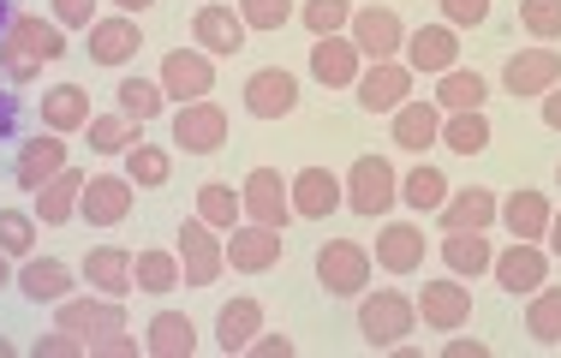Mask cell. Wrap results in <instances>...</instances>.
<instances>
[{"mask_svg": "<svg viewBox=\"0 0 561 358\" xmlns=\"http://www.w3.org/2000/svg\"><path fill=\"white\" fill-rule=\"evenodd\" d=\"M90 150H102V155H126L131 143H144V126L138 119H126V114H90Z\"/></svg>", "mask_w": 561, "mask_h": 358, "instance_id": "cell-40", "label": "cell"}, {"mask_svg": "<svg viewBox=\"0 0 561 358\" xmlns=\"http://www.w3.org/2000/svg\"><path fill=\"white\" fill-rule=\"evenodd\" d=\"M490 347H484V340H478V335H454L448 340V358H484Z\"/></svg>", "mask_w": 561, "mask_h": 358, "instance_id": "cell-55", "label": "cell"}, {"mask_svg": "<svg viewBox=\"0 0 561 358\" xmlns=\"http://www.w3.org/2000/svg\"><path fill=\"white\" fill-rule=\"evenodd\" d=\"M66 162H72V155H66V138H60V131H36V138L19 143V155H12V180H19V192L36 197Z\"/></svg>", "mask_w": 561, "mask_h": 358, "instance_id": "cell-18", "label": "cell"}, {"mask_svg": "<svg viewBox=\"0 0 561 358\" xmlns=\"http://www.w3.org/2000/svg\"><path fill=\"white\" fill-rule=\"evenodd\" d=\"M12 281H19V275H12V257H7V251H0V293H7Z\"/></svg>", "mask_w": 561, "mask_h": 358, "instance_id": "cell-59", "label": "cell"}, {"mask_svg": "<svg viewBox=\"0 0 561 358\" xmlns=\"http://www.w3.org/2000/svg\"><path fill=\"white\" fill-rule=\"evenodd\" d=\"M436 108L443 114H466V108H484L490 102V84H484V72H466V66H448L443 78H436Z\"/></svg>", "mask_w": 561, "mask_h": 358, "instance_id": "cell-35", "label": "cell"}, {"mask_svg": "<svg viewBox=\"0 0 561 358\" xmlns=\"http://www.w3.org/2000/svg\"><path fill=\"white\" fill-rule=\"evenodd\" d=\"M197 221H209L216 233H233L245 221V204H239V192L227 180H209V185H197Z\"/></svg>", "mask_w": 561, "mask_h": 358, "instance_id": "cell-39", "label": "cell"}, {"mask_svg": "<svg viewBox=\"0 0 561 358\" xmlns=\"http://www.w3.org/2000/svg\"><path fill=\"white\" fill-rule=\"evenodd\" d=\"M341 192H346V209H353V216L382 221L400 204V174H394L389 155H358V162L341 174Z\"/></svg>", "mask_w": 561, "mask_h": 358, "instance_id": "cell-2", "label": "cell"}, {"mask_svg": "<svg viewBox=\"0 0 561 358\" xmlns=\"http://www.w3.org/2000/svg\"><path fill=\"white\" fill-rule=\"evenodd\" d=\"M131 287L138 293H173L185 287V269H180V251H131Z\"/></svg>", "mask_w": 561, "mask_h": 358, "instance_id": "cell-34", "label": "cell"}, {"mask_svg": "<svg viewBox=\"0 0 561 358\" xmlns=\"http://www.w3.org/2000/svg\"><path fill=\"white\" fill-rule=\"evenodd\" d=\"M400 60L412 66V78H443L448 66H460V31L454 24H419V31H407Z\"/></svg>", "mask_w": 561, "mask_h": 358, "instance_id": "cell-13", "label": "cell"}, {"mask_svg": "<svg viewBox=\"0 0 561 358\" xmlns=\"http://www.w3.org/2000/svg\"><path fill=\"white\" fill-rule=\"evenodd\" d=\"M389 126H394V143H400L407 155H424L431 143H443V108H436L431 96L400 102V108L389 114Z\"/></svg>", "mask_w": 561, "mask_h": 358, "instance_id": "cell-24", "label": "cell"}, {"mask_svg": "<svg viewBox=\"0 0 561 358\" xmlns=\"http://www.w3.org/2000/svg\"><path fill=\"white\" fill-rule=\"evenodd\" d=\"M287 185H293V216H305V221H329L335 209H346L341 174H329V168H299Z\"/></svg>", "mask_w": 561, "mask_h": 358, "instance_id": "cell-22", "label": "cell"}, {"mask_svg": "<svg viewBox=\"0 0 561 358\" xmlns=\"http://www.w3.org/2000/svg\"><path fill=\"white\" fill-rule=\"evenodd\" d=\"M412 299H419V323H424V328H436V335H454V328L472 323V287H466L460 275L424 281Z\"/></svg>", "mask_w": 561, "mask_h": 358, "instance_id": "cell-8", "label": "cell"}, {"mask_svg": "<svg viewBox=\"0 0 561 358\" xmlns=\"http://www.w3.org/2000/svg\"><path fill=\"white\" fill-rule=\"evenodd\" d=\"M257 335H263V304H257V299H227L221 311H216V347H221L227 358L245 353Z\"/></svg>", "mask_w": 561, "mask_h": 358, "instance_id": "cell-32", "label": "cell"}, {"mask_svg": "<svg viewBox=\"0 0 561 358\" xmlns=\"http://www.w3.org/2000/svg\"><path fill=\"white\" fill-rule=\"evenodd\" d=\"M19 287L31 304H60V299H72V263H60V257H24V269H19Z\"/></svg>", "mask_w": 561, "mask_h": 358, "instance_id": "cell-27", "label": "cell"}, {"mask_svg": "<svg viewBox=\"0 0 561 358\" xmlns=\"http://www.w3.org/2000/svg\"><path fill=\"white\" fill-rule=\"evenodd\" d=\"M561 84V55L556 48H519L502 66V90L507 96H543V90Z\"/></svg>", "mask_w": 561, "mask_h": 358, "instance_id": "cell-20", "label": "cell"}, {"mask_svg": "<svg viewBox=\"0 0 561 358\" xmlns=\"http://www.w3.org/2000/svg\"><path fill=\"white\" fill-rule=\"evenodd\" d=\"M245 19H239V7H221V0H204V7L192 12V43L204 48V55H216V60H227V55H239L245 48Z\"/></svg>", "mask_w": 561, "mask_h": 358, "instance_id": "cell-15", "label": "cell"}, {"mask_svg": "<svg viewBox=\"0 0 561 358\" xmlns=\"http://www.w3.org/2000/svg\"><path fill=\"white\" fill-rule=\"evenodd\" d=\"M48 7H55V24L60 31H90V24L102 19V0H48Z\"/></svg>", "mask_w": 561, "mask_h": 358, "instance_id": "cell-49", "label": "cell"}, {"mask_svg": "<svg viewBox=\"0 0 561 358\" xmlns=\"http://www.w3.org/2000/svg\"><path fill=\"white\" fill-rule=\"evenodd\" d=\"M84 36H90V60L96 66H126L144 48V31H138L131 12H108V19H96Z\"/></svg>", "mask_w": 561, "mask_h": 358, "instance_id": "cell-25", "label": "cell"}, {"mask_svg": "<svg viewBox=\"0 0 561 358\" xmlns=\"http://www.w3.org/2000/svg\"><path fill=\"white\" fill-rule=\"evenodd\" d=\"M239 19L245 31H280L293 19V0H239Z\"/></svg>", "mask_w": 561, "mask_h": 358, "instance_id": "cell-48", "label": "cell"}, {"mask_svg": "<svg viewBox=\"0 0 561 358\" xmlns=\"http://www.w3.org/2000/svg\"><path fill=\"white\" fill-rule=\"evenodd\" d=\"M496 209H502V197L490 192V185H460V192H448V204L436 209V228L443 233H484V228H496Z\"/></svg>", "mask_w": 561, "mask_h": 358, "instance_id": "cell-19", "label": "cell"}, {"mask_svg": "<svg viewBox=\"0 0 561 358\" xmlns=\"http://www.w3.org/2000/svg\"><path fill=\"white\" fill-rule=\"evenodd\" d=\"M443 150H454V155H484L490 150V114L484 108L443 114Z\"/></svg>", "mask_w": 561, "mask_h": 358, "instance_id": "cell-38", "label": "cell"}, {"mask_svg": "<svg viewBox=\"0 0 561 358\" xmlns=\"http://www.w3.org/2000/svg\"><path fill=\"white\" fill-rule=\"evenodd\" d=\"M173 143H180L185 155H216L227 143V108L221 102H180L173 108Z\"/></svg>", "mask_w": 561, "mask_h": 358, "instance_id": "cell-12", "label": "cell"}, {"mask_svg": "<svg viewBox=\"0 0 561 358\" xmlns=\"http://www.w3.org/2000/svg\"><path fill=\"white\" fill-rule=\"evenodd\" d=\"M90 126V90L84 84H48L43 90V131H60V138H72V131Z\"/></svg>", "mask_w": 561, "mask_h": 358, "instance_id": "cell-31", "label": "cell"}, {"mask_svg": "<svg viewBox=\"0 0 561 358\" xmlns=\"http://www.w3.org/2000/svg\"><path fill=\"white\" fill-rule=\"evenodd\" d=\"M36 209H0V251H7L12 263H24L36 251Z\"/></svg>", "mask_w": 561, "mask_h": 358, "instance_id": "cell-44", "label": "cell"}, {"mask_svg": "<svg viewBox=\"0 0 561 358\" xmlns=\"http://www.w3.org/2000/svg\"><path fill=\"white\" fill-rule=\"evenodd\" d=\"M346 36H353V48L365 60H400V48H407V19H400L394 7H353Z\"/></svg>", "mask_w": 561, "mask_h": 358, "instance_id": "cell-7", "label": "cell"}, {"mask_svg": "<svg viewBox=\"0 0 561 358\" xmlns=\"http://www.w3.org/2000/svg\"><path fill=\"white\" fill-rule=\"evenodd\" d=\"M84 281L108 299H126L131 293V251L126 245H96L84 251Z\"/></svg>", "mask_w": 561, "mask_h": 358, "instance_id": "cell-33", "label": "cell"}, {"mask_svg": "<svg viewBox=\"0 0 561 358\" xmlns=\"http://www.w3.org/2000/svg\"><path fill=\"white\" fill-rule=\"evenodd\" d=\"M156 84L168 90V102H204L216 90V55H204V48H168Z\"/></svg>", "mask_w": 561, "mask_h": 358, "instance_id": "cell-9", "label": "cell"}, {"mask_svg": "<svg viewBox=\"0 0 561 358\" xmlns=\"http://www.w3.org/2000/svg\"><path fill=\"white\" fill-rule=\"evenodd\" d=\"M7 353H12V340H7V335H0V358H7Z\"/></svg>", "mask_w": 561, "mask_h": 358, "instance_id": "cell-61", "label": "cell"}, {"mask_svg": "<svg viewBox=\"0 0 561 358\" xmlns=\"http://www.w3.org/2000/svg\"><path fill=\"white\" fill-rule=\"evenodd\" d=\"M31 353H36V358H84L90 347H84V340H78V335H66V328H55V335H43V340H36Z\"/></svg>", "mask_w": 561, "mask_h": 358, "instance_id": "cell-51", "label": "cell"}, {"mask_svg": "<svg viewBox=\"0 0 561 358\" xmlns=\"http://www.w3.org/2000/svg\"><path fill=\"white\" fill-rule=\"evenodd\" d=\"M519 24L538 43H561V0H519Z\"/></svg>", "mask_w": 561, "mask_h": 358, "instance_id": "cell-46", "label": "cell"}, {"mask_svg": "<svg viewBox=\"0 0 561 358\" xmlns=\"http://www.w3.org/2000/svg\"><path fill=\"white\" fill-rule=\"evenodd\" d=\"M156 0H114V12H131V19H138V12H150Z\"/></svg>", "mask_w": 561, "mask_h": 358, "instance_id": "cell-58", "label": "cell"}, {"mask_svg": "<svg viewBox=\"0 0 561 358\" xmlns=\"http://www.w3.org/2000/svg\"><path fill=\"white\" fill-rule=\"evenodd\" d=\"M448 192L454 185L443 180V168H431V162H419L412 174H400V204H407L412 216H436V209L448 204Z\"/></svg>", "mask_w": 561, "mask_h": 358, "instance_id": "cell-37", "label": "cell"}, {"mask_svg": "<svg viewBox=\"0 0 561 358\" xmlns=\"http://www.w3.org/2000/svg\"><path fill=\"white\" fill-rule=\"evenodd\" d=\"M0 36H7L12 48H24L31 60H43V66H55L66 55V31H60L55 19H36V12H19V19H12Z\"/></svg>", "mask_w": 561, "mask_h": 358, "instance_id": "cell-28", "label": "cell"}, {"mask_svg": "<svg viewBox=\"0 0 561 358\" xmlns=\"http://www.w3.org/2000/svg\"><path fill=\"white\" fill-rule=\"evenodd\" d=\"M556 185H561V168H556Z\"/></svg>", "mask_w": 561, "mask_h": 358, "instance_id": "cell-62", "label": "cell"}, {"mask_svg": "<svg viewBox=\"0 0 561 358\" xmlns=\"http://www.w3.org/2000/svg\"><path fill=\"white\" fill-rule=\"evenodd\" d=\"M299 24L311 31V43H317V36H341L346 24H353V0H305Z\"/></svg>", "mask_w": 561, "mask_h": 358, "instance_id": "cell-45", "label": "cell"}, {"mask_svg": "<svg viewBox=\"0 0 561 358\" xmlns=\"http://www.w3.org/2000/svg\"><path fill=\"white\" fill-rule=\"evenodd\" d=\"M180 269H185V287H216L221 281V269H227V245H221V233L209 228V221H180Z\"/></svg>", "mask_w": 561, "mask_h": 358, "instance_id": "cell-5", "label": "cell"}, {"mask_svg": "<svg viewBox=\"0 0 561 358\" xmlns=\"http://www.w3.org/2000/svg\"><path fill=\"white\" fill-rule=\"evenodd\" d=\"M490 275H496L502 293H538L543 281H550V245H538V239H514L507 251H496V263H490Z\"/></svg>", "mask_w": 561, "mask_h": 358, "instance_id": "cell-6", "label": "cell"}, {"mask_svg": "<svg viewBox=\"0 0 561 358\" xmlns=\"http://www.w3.org/2000/svg\"><path fill=\"white\" fill-rule=\"evenodd\" d=\"M293 108H299V78L287 66H257L245 78V114L251 119H287Z\"/></svg>", "mask_w": 561, "mask_h": 358, "instance_id": "cell-16", "label": "cell"}, {"mask_svg": "<svg viewBox=\"0 0 561 358\" xmlns=\"http://www.w3.org/2000/svg\"><path fill=\"white\" fill-rule=\"evenodd\" d=\"M144 353L156 358H192L197 353V323L185 311H156L144 323Z\"/></svg>", "mask_w": 561, "mask_h": 358, "instance_id": "cell-30", "label": "cell"}, {"mask_svg": "<svg viewBox=\"0 0 561 358\" xmlns=\"http://www.w3.org/2000/svg\"><path fill=\"white\" fill-rule=\"evenodd\" d=\"M114 102H119V114H126V119H138V126H150V119L168 108V90L156 84V78H119Z\"/></svg>", "mask_w": 561, "mask_h": 358, "instance_id": "cell-41", "label": "cell"}, {"mask_svg": "<svg viewBox=\"0 0 561 358\" xmlns=\"http://www.w3.org/2000/svg\"><path fill=\"white\" fill-rule=\"evenodd\" d=\"M526 335L538 340V347H561V287L543 281L538 293L526 304Z\"/></svg>", "mask_w": 561, "mask_h": 358, "instance_id": "cell-42", "label": "cell"}, {"mask_svg": "<svg viewBox=\"0 0 561 358\" xmlns=\"http://www.w3.org/2000/svg\"><path fill=\"white\" fill-rule=\"evenodd\" d=\"M55 328L66 335H78L84 347H96V340H108L126 328V299H108V293H72L55 304Z\"/></svg>", "mask_w": 561, "mask_h": 358, "instance_id": "cell-4", "label": "cell"}, {"mask_svg": "<svg viewBox=\"0 0 561 358\" xmlns=\"http://www.w3.org/2000/svg\"><path fill=\"white\" fill-rule=\"evenodd\" d=\"M419 328V299L394 293V287H377V293L358 299V335H365L370 353H389Z\"/></svg>", "mask_w": 561, "mask_h": 358, "instance_id": "cell-1", "label": "cell"}, {"mask_svg": "<svg viewBox=\"0 0 561 358\" xmlns=\"http://www.w3.org/2000/svg\"><path fill=\"white\" fill-rule=\"evenodd\" d=\"M550 216H556L550 192H531V185L507 192L502 209H496V221L507 228V239H543V233H550Z\"/></svg>", "mask_w": 561, "mask_h": 358, "instance_id": "cell-26", "label": "cell"}, {"mask_svg": "<svg viewBox=\"0 0 561 358\" xmlns=\"http://www.w3.org/2000/svg\"><path fill=\"white\" fill-rule=\"evenodd\" d=\"M239 204H245V221L287 233V221H293V185L280 180L275 168H251L245 185H239Z\"/></svg>", "mask_w": 561, "mask_h": 358, "instance_id": "cell-10", "label": "cell"}, {"mask_svg": "<svg viewBox=\"0 0 561 358\" xmlns=\"http://www.w3.org/2000/svg\"><path fill=\"white\" fill-rule=\"evenodd\" d=\"M84 180H90V174H78V168L66 162L60 174L48 180L43 192H36V221H43V228H66V221H78V197H84Z\"/></svg>", "mask_w": 561, "mask_h": 358, "instance_id": "cell-29", "label": "cell"}, {"mask_svg": "<svg viewBox=\"0 0 561 358\" xmlns=\"http://www.w3.org/2000/svg\"><path fill=\"white\" fill-rule=\"evenodd\" d=\"M138 347H144V340H138V335H126V328H119V335L96 340V347H90V358H131Z\"/></svg>", "mask_w": 561, "mask_h": 358, "instance_id": "cell-53", "label": "cell"}, {"mask_svg": "<svg viewBox=\"0 0 561 358\" xmlns=\"http://www.w3.org/2000/svg\"><path fill=\"white\" fill-rule=\"evenodd\" d=\"M543 239H550V257H561V209L550 216V233H543Z\"/></svg>", "mask_w": 561, "mask_h": 358, "instance_id": "cell-57", "label": "cell"}, {"mask_svg": "<svg viewBox=\"0 0 561 358\" xmlns=\"http://www.w3.org/2000/svg\"><path fill=\"white\" fill-rule=\"evenodd\" d=\"M443 263H448V275H460V281H478V275H490L496 251H490L484 233H443Z\"/></svg>", "mask_w": 561, "mask_h": 358, "instance_id": "cell-36", "label": "cell"}, {"mask_svg": "<svg viewBox=\"0 0 561 358\" xmlns=\"http://www.w3.org/2000/svg\"><path fill=\"white\" fill-rule=\"evenodd\" d=\"M12 19H19V7H12V0H0V31H7Z\"/></svg>", "mask_w": 561, "mask_h": 358, "instance_id": "cell-60", "label": "cell"}, {"mask_svg": "<svg viewBox=\"0 0 561 358\" xmlns=\"http://www.w3.org/2000/svg\"><path fill=\"white\" fill-rule=\"evenodd\" d=\"M19 119H24V102L12 96V84H0V143L19 138Z\"/></svg>", "mask_w": 561, "mask_h": 358, "instance_id": "cell-52", "label": "cell"}, {"mask_svg": "<svg viewBox=\"0 0 561 358\" xmlns=\"http://www.w3.org/2000/svg\"><path fill=\"white\" fill-rule=\"evenodd\" d=\"M358 72H365V55L353 48V36H317L311 43V78L317 84H329V90H353L358 84Z\"/></svg>", "mask_w": 561, "mask_h": 358, "instance_id": "cell-23", "label": "cell"}, {"mask_svg": "<svg viewBox=\"0 0 561 358\" xmlns=\"http://www.w3.org/2000/svg\"><path fill=\"white\" fill-rule=\"evenodd\" d=\"M538 108H543V126L561 131V84H556V90H543V96H538Z\"/></svg>", "mask_w": 561, "mask_h": 358, "instance_id": "cell-56", "label": "cell"}, {"mask_svg": "<svg viewBox=\"0 0 561 358\" xmlns=\"http://www.w3.org/2000/svg\"><path fill=\"white\" fill-rule=\"evenodd\" d=\"M221 245H227V269H239V275H270L275 263H280V251H287V239H280V228L239 221V228L227 233Z\"/></svg>", "mask_w": 561, "mask_h": 358, "instance_id": "cell-14", "label": "cell"}, {"mask_svg": "<svg viewBox=\"0 0 561 358\" xmlns=\"http://www.w3.org/2000/svg\"><path fill=\"white\" fill-rule=\"evenodd\" d=\"M126 180L138 185V192H156V185L173 180V155L162 143H131L126 150Z\"/></svg>", "mask_w": 561, "mask_h": 358, "instance_id": "cell-43", "label": "cell"}, {"mask_svg": "<svg viewBox=\"0 0 561 358\" xmlns=\"http://www.w3.org/2000/svg\"><path fill=\"white\" fill-rule=\"evenodd\" d=\"M36 78H43V60H31L24 55V48H12L7 36H0V84H36Z\"/></svg>", "mask_w": 561, "mask_h": 358, "instance_id": "cell-47", "label": "cell"}, {"mask_svg": "<svg viewBox=\"0 0 561 358\" xmlns=\"http://www.w3.org/2000/svg\"><path fill=\"white\" fill-rule=\"evenodd\" d=\"M484 19H490V0H443V24H454V31H478Z\"/></svg>", "mask_w": 561, "mask_h": 358, "instance_id": "cell-50", "label": "cell"}, {"mask_svg": "<svg viewBox=\"0 0 561 358\" xmlns=\"http://www.w3.org/2000/svg\"><path fill=\"white\" fill-rule=\"evenodd\" d=\"M370 269H377V257H370L358 239H323L317 245V287L335 299H358L370 287Z\"/></svg>", "mask_w": 561, "mask_h": 358, "instance_id": "cell-3", "label": "cell"}, {"mask_svg": "<svg viewBox=\"0 0 561 358\" xmlns=\"http://www.w3.org/2000/svg\"><path fill=\"white\" fill-rule=\"evenodd\" d=\"M245 353L251 358H293V335H257Z\"/></svg>", "mask_w": 561, "mask_h": 358, "instance_id": "cell-54", "label": "cell"}, {"mask_svg": "<svg viewBox=\"0 0 561 358\" xmlns=\"http://www.w3.org/2000/svg\"><path fill=\"white\" fill-rule=\"evenodd\" d=\"M424 251H431V239H424L419 221H382V233H377V269H389V275H419L424 269Z\"/></svg>", "mask_w": 561, "mask_h": 358, "instance_id": "cell-21", "label": "cell"}, {"mask_svg": "<svg viewBox=\"0 0 561 358\" xmlns=\"http://www.w3.org/2000/svg\"><path fill=\"white\" fill-rule=\"evenodd\" d=\"M131 197H138V185L126 174H96V180H84L78 221H90V228H119V221L131 216Z\"/></svg>", "mask_w": 561, "mask_h": 358, "instance_id": "cell-17", "label": "cell"}, {"mask_svg": "<svg viewBox=\"0 0 561 358\" xmlns=\"http://www.w3.org/2000/svg\"><path fill=\"white\" fill-rule=\"evenodd\" d=\"M353 96L365 114H394L400 102H412V66L407 60H365Z\"/></svg>", "mask_w": 561, "mask_h": 358, "instance_id": "cell-11", "label": "cell"}]
</instances>
